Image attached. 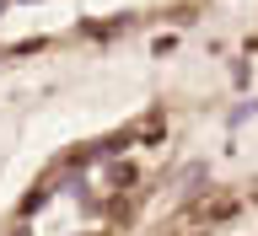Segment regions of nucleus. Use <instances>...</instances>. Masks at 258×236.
<instances>
[{"instance_id":"nucleus-3","label":"nucleus","mask_w":258,"mask_h":236,"mask_svg":"<svg viewBox=\"0 0 258 236\" xmlns=\"http://www.w3.org/2000/svg\"><path fill=\"white\" fill-rule=\"evenodd\" d=\"M113 188H135V183H140V177H135V167H129V161H118V167H113Z\"/></svg>"},{"instance_id":"nucleus-1","label":"nucleus","mask_w":258,"mask_h":236,"mask_svg":"<svg viewBox=\"0 0 258 236\" xmlns=\"http://www.w3.org/2000/svg\"><path fill=\"white\" fill-rule=\"evenodd\" d=\"M237 215V199L231 193H205V199H194L183 209V220H231Z\"/></svg>"},{"instance_id":"nucleus-2","label":"nucleus","mask_w":258,"mask_h":236,"mask_svg":"<svg viewBox=\"0 0 258 236\" xmlns=\"http://www.w3.org/2000/svg\"><path fill=\"white\" fill-rule=\"evenodd\" d=\"M129 215H135V199H129V188H124V193L108 204V220H129Z\"/></svg>"},{"instance_id":"nucleus-4","label":"nucleus","mask_w":258,"mask_h":236,"mask_svg":"<svg viewBox=\"0 0 258 236\" xmlns=\"http://www.w3.org/2000/svg\"><path fill=\"white\" fill-rule=\"evenodd\" d=\"M6 6H11V0H0V11H6Z\"/></svg>"}]
</instances>
